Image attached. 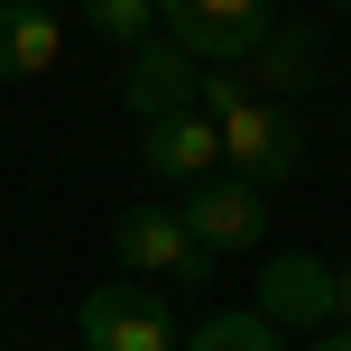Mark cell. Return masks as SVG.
Masks as SVG:
<instances>
[{"mask_svg": "<svg viewBox=\"0 0 351 351\" xmlns=\"http://www.w3.org/2000/svg\"><path fill=\"white\" fill-rule=\"evenodd\" d=\"M158 28L194 65H241L278 19H268V0H158Z\"/></svg>", "mask_w": 351, "mask_h": 351, "instance_id": "cell-1", "label": "cell"}, {"mask_svg": "<svg viewBox=\"0 0 351 351\" xmlns=\"http://www.w3.org/2000/svg\"><path fill=\"white\" fill-rule=\"evenodd\" d=\"M213 130H222V167L250 176V185H287L305 158V130L287 121V102H259V93H241Z\"/></svg>", "mask_w": 351, "mask_h": 351, "instance_id": "cell-2", "label": "cell"}, {"mask_svg": "<svg viewBox=\"0 0 351 351\" xmlns=\"http://www.w3.org/2000/svg\"><path fill=\"white\" fill-rule=\"evenodd\" d=\"M84 351H176L167 296H158V287H130V278L93 287V296H84Z\"/></svg>", "mask_w": 351, "mask_h": 351, "instance_id": "cell-3", "label": "cell"}, {"mask_svg": "<svg viewBox=\"0 0 351 351\" xmlns=\"http://www.w3.org/2000/svg\"><path fill=\"white\" fill-rule=\"evenodd\" d=\"M176 222H185L204 250H259V231H268V185H250V176H204V185H185Z\"/></svg>", "mask_w": 351, "mask_h": 351, "instance_id": "cell-4", "label": "cell"}, {"mask_svg": "<svg viewBox=\"0 0 351 351\" xmlns=\"http://www.w3.org/2000/svg\"><path fill=\"white\" fill-rule=\"evenodd\" d=\"M111 250H121L130 278H204V259H213V250L176 222V204H130L121 222H111Z\"/></svg>", "mask_w": 351, "mask_h": 351, "instance_id": "cell-5", "label": "cell"}, {"mask_svg": "<svg viewBox=\"0 0 351 351\" xmlns=\"http://www.w3.org/2000/svg\"><path fill=\"white\" fill-rule=\"evenodd\" d=\"M139 167L158 185H204V176H222V130L204 111H158V121H139Z\"/></svg>", "mask_w": 351, "mask_h": 351, "instance_id": "cell-6", "label": "cell"}, {"mask_svg": "<svg viewBox=\"0 0 351 351\" xmlns=\"http://www.w3.org/2000/svg\"><path fill=\"white\" fill-rule=\"evenodd\" d=\"M121 93H130L139 121H158V111H204V65H194L185 47H167V37H148V47H130Z\"/></svg>", "mask_w": 351, "mask_h": 351, "instance_id": "cell-7", "label": "cell"}, {"mask_svg": "<svg viewBox=\"0 0 351 351\" xmlns=\"http://www.w3.org/2000/svg\"><path fill=\"white\" fill-rule=\"evenodd\" d=\"M259 315L268 324H324L333 315V268L305 259V250H278V259L259 268Z\"/></svg>", "mask_w": 351, "mask_h": 351, "instance_id": "cell-8", "label": "cell"}, {"mask_svg": "<svg viewBox=\"0 0 351 351\" xmlns=\"http://www.w3.org/2000/svg\"><path fill=\"white\" fill-rule=\"evenodd\" d=\"M65 56V28H56L47 0H0V84H28Z\"/></svg>", "mask_w": 351, "mask_h": 351, "instance_id": "cell-9", "label": "cell"}, {"mask_svg": "<svg viewBox=\"0 0 351 351\" xmlns=\"http://www.w3.org/2000/svg\"><path fill=\"white\" fill-rule=\"evenodd\" d=\"M231 74H241V84L259 93V102H268V93H305V84H315V28L278 19V28H268V37H259V47H250Z\"/></svg>", "mask_w": 351, "mask_h": 351, "instance_id": "cell-10", "label": "cell"}, {"mask_svg": "<svg viewBox=\"0 0 351 351\" xmlns=\"http://www.w3.org/2000/svg\"><path fill=\"white\" fill-rule=\"evenodd\" d=\"M176 351H287V342H278V324H268V315H204Z\"/></svg>", "mask_w": 351, "mask_h": 351, "instance_id": "cell-11", "label": "cell"}, {"mask_svg": "<svg viewBox=\"0 0 351 351\" xmlns=\"http://www.w3.org/2000/svg\"><path fill=\"white\" fill-rule=\"evenodd\" d=\"M84 19L111 37V47H148V28H158V0H84Z\"/></svg>", "mask_w": 351, "mask_h": 351, "instance_id": "cell-12", "label": "cell"}, {"mask_svg": "<svg viewBox=\"0 0 351 351\" xmlns=\"http://www.w3.org/2000/svg\"><path fill=\"white\" fill-rule=\"evenodd\" d=\"M333 315L351 324V268H342V278H333Z\"/></svg>", "mask_w": 351, "mask_h": 351, "instance_id": "cell-13", "label": "cell"}, {"mask_svg": "<svg viewBox=\"0 0 351 351\" xmlns=\"http://www.w3.org/2000/svg\"><path fill=\"white\" fill-rule=\"evenodd\" d=\"M315 351H351V324H333V333H324V342H315Z\"/></svg>", "mask_w": 351, "mask_h": 351, "instance_id": "cell-14", "label": "cell"}, {"mask_svg": "<svg viewBox=\"0 0 351 351\" xmlns=\"http://www.w3.org/2000/svg\"><path fill=\"white\" fill-rule=\"evenodd\" d=\"M333 10H351V0H333Z\"/></svg>", "mask_w": 351, "mask_h": 351, "instance_id": "cell-15", "label": "cell"}]
</instances>
